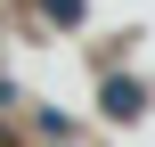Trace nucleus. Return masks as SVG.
<instances>
[{"instance_id": "obj_1", "label": "nucleus", "mask_w": 155, "mask_h": 147, "mask_svg": "<svg viewBox=\"0 0 155 147\" xmlns=\"http://www.w3.org/2000/svg\"><path fill=\"white\" fill-rule=\"evenodd\" d=\"M98 98H106V115H114V123H139V115H147V82H131V74H114Z\"/></svg>"}, {"instance_id": "obj_2", "label": "nucleus", "mask_w": 155, "mask_h": 147, "mask_svg": "<svg viewBox=\"0 0 155 147\" xmlns=\"http://www.w3.org/2000/svg\"><path fill=\"white\" fill-rule=\"evenodd\" d=\"M41 16L49 25H82V0H41Z\"/></svg>"}, {"instance_id": "obj_3", "label": "nucleus", "mask_w": 155, "mask_h": 147, "mask_svg": "<svg viewBox=\"0 0 155 147\" xmlns=\"http://www.w3.org/2000/svg\"><path fill=\"white\" fill-rule=\"evenodd\" d=\"M0 147H16V139H8V123H0Z\"/></svg>"}]
</instances>
